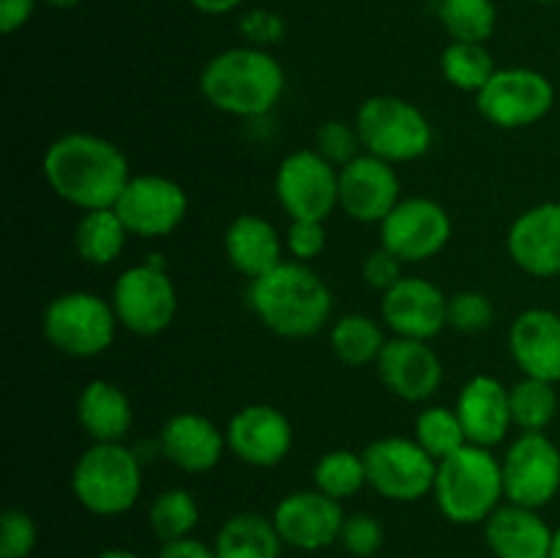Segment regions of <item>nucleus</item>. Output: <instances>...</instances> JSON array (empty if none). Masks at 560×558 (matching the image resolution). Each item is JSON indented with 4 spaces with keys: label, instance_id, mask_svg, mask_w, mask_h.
Wrapping results in <instances>:
<instances>
[{
    "label": "nucleus",
    "instance_id": "17",
    "mask_svg": "<svg viewBox=\"0 0 560 558\" xmlns=\"http://www.w3.org/2000/svg\"><path fill=\"white\" fill-rule=\"evenodd\" d=\"M402 200L394 164L361 153L339 167V208L359 224H381Z\"/></svg>",
    "mask_w": 560,
    "mask_h": 558
},
{
    "label": "nucleus",
    "instance_id": "9",
    "mask_svg": "<svg viewBox=\"0 0 560 558\" xmlns=\"http://www.w3.org/2000/svg\"><path fill=\"white\" fill-rule=\"evenodd\" d=\"M361 454L366 465V485L386 501L413 503L435 490L438 460L430 457L416 438H377Z\"/></svg>",
    "mask_w": 560,
    "mask_h": 558
},
{
    "label": "nucleus",
    "instance_id": "33",
    "mask_svg": "<svg viewBox=\"0 0 560 558\" xmlns=\"http://www.w3.org/2000/svg\"><path fill=\"white\" fill-rule=\"evenodd\" d=\"M438 20L452 42L487 44L498 27V9L492 0H438Z\"/></svg>",
    "mask_w": 560,
    "mask_h": 558
},
{
    "label": "nucleus",
    "instance_id": "5",
    "mask_svg": "<svg viewBox=\"0 0 560 558\" xmlns=\"http://www.w3.org/2000/svg\"><path fill=\"white\" fill-rule=\"evenodd\" d=\"M71 492L96 518L126 514L142 496L140 454L126 443H91L71 468Z\"/></svg>",
    "mask_w": 560,
    "mask_h": 558
},
{
    "label": "nucleus",
    "instance_id": "27",
    "mask_svg": "<svg viewBox=\"0 0 560 558\" xmlns=\"http://www.w3.org/2000/svg\"><path fill=\"white\" fill-rule=\"evenodd\" d=\"M282 545L273 520L257 512H238L228 518L213 539L219 558H279Z\"/></svg>",
    "mask_w": 560,
    "mask_h": 558
},
{
    "label": "nucleus",
    "instance_id": "41",
    "mask_svg": "<svg viewBox=\"0 0 560 558\" xmlns=\"http://www.w3.org/2000/svg\"><path fill=\"white\" fill-rule=\"evenodd\" d=\"M238 31L252 47L268 49L284 38V20L271 9H249L238 16Z\"/></svg>",
    "mask_w": 560,
    "mask_h": 558
},
{
    "label": "nucleus",
    "instance_id": "32",
    "mask_svg": "<svg viewBox=\"0 0 560 558\" xmlns=\"http://www.w3.org/2000/svg\"><path fill=\"white\" fill-rule=\"evenodd\" d=\"M495 60L487 44L452 42L441 55V74L452 88L465 93H479L495 74Z\"/></svg>",
    "mask_w": 560,
    "mask_h": 558
},
{
    "label": "nucleus",
    "instance_id": "24",
    "mask_svg": "<svg viewBox=\"0 0 560 558\" xmlns=\"http://www.w3.org/2000/svg\"><path fill=\"white\" fill-rule=\"evenodd\" d=\"M556 528L539 509L503 501L485 523V539L495 558H550Z\"/></svg>",
    "mask_w": 560,
    "mask_h": 558
},
{
    "label": "nucleus",
    "instance_id": "43",
    "mask_svg": "<svg viewBox=\"0 0 560 558\" xmlns=\"http://www.w3.org/2000/svg\"><path fill=\"white\" fill-rule=\"evenodd\" d=\"M38 0H0V31L5 36L22 31L31 22Z\"/></svg>",
    "mask_w": 560,
    "mask_h": 558
},
{
    "label": "nucleus",
    "instance_id": "36",
    "mask_svg": "<svg viewBox=\"0 0 560 558\" xmlns=\"http://www.w3.org/2000/svg\"><path fill=\"white\" fill-rule=\"evenodd\" d=\"M446 323L452 332L481 334L495 323V304L481 290H459V293L448 295Z\"/></svg>",
    "mask_w": 560,
    "mask_h": 558
},
{
    "label": "nucleus",
    "instance_id": "20",
    "mask_svg": "<svg viewBox=\"0 0 560 558\" xmlns=\"http://www.w3.org/2000/svg\"><path fill=\"white\" fill-rule=\"evenodd\" d=\"M506 252L528 277H560V202L550 200L525 208L509 228Z\"/></svg>",
    "mask_w": 560,
    "mask_h": 558
},
{
    "label": "nucleus",
    "instance_id": "11",
    "mask_svg": "<svg viewBox=\"0 0 560 558\" xmlns=\"http://www.w3.org/2000/svg\"><path fill=\"white\" fill-rule=\"evenodd\" d=\"M273 191L290 219L326 222L339 208V167L315 148H299L279 162Z\"/></svg>",
    "mask_w": 560,
    "mask_h": 558
},
{
    "label": "nucleus",
    "instance_id": "46",
    "mask_svg": "<svg viewBox=\"0 0 560 558\" xmlns=\"http://www.w3.org/2000/svg\"><path fill=\"white\" fill-rule=\"evenodd\" d=\"M96 558H142L137 553L126 550V547H109V550H102Z\"/></svg>",
    "mask_w": 560,
    "mask_h": 558
},
{
    "label": "nucleus",
    "instance_id": "23",
    "mask_svg": "<svg viewBox=\"0 0 560 558\" xmlns=\"http://www.w3.org/2000/svg\"><path fill=\"white\" fill-rule=\"evenodd\" d=\"M459 421L465 427L468 443L495 449L509 438L512 421V403L509 386H503L495 375H474L457 394L454 403Z\"/></svg>",
    "mask_w": 560,
    "mask_h": 558
},
{
    "label": "nucleus",
    "instance_id": "13",
    "mask_svg": "<svg viewBox=\"0 0 560 558\" xmlns=\"http://www.w3.org/2000/svg\"><path fill=\"white\" fill-rule=\"evenodd\" d=\"M113 208L135 239H164L186 222L189 195L170 175L135 173Z\"/></svg>",
    "mask_w": 560,
    "mask_h": 558
},
{
    "label": "nucleus",
    "instance_id": "29",
    "mask_svg": "<svg viewBox=\"0 0 560 558\" xmlns=\"http://www.w3.org/2000/svg\"><path fill=\"white\" fill-rule=\"evenodd\" d=\"M388 337L383 321L364 315V312H350L334 321L331 332H328V345H331L334 356L342 361L345 367H370L377 364L383 348H386Z\"/></svg>",
    "mask_w": 560,
    "mask_h": 558
},
{
    "label": "nucleus",
    "instance_id": "49",
    "mask_svg": "<svg viewBox=\"0 0 560 558\" xmlns=\"http://www.w3.org/2000/svg\"><path fill=\"white\" fill-rule=\"evenodd\" d=\"M534 3H560V0H534Z\"/></svg>",
    "mask_w": 560,
    "mask_h": 558
},
{
    "label": "nucleus",
    "instance_id": "38",
    "mask_svg": "<svg viewBox=\"0 0 560 558\" xmlns=\"http://www.w3.org/2000/svg\"><path fill=\"white\" fill-rule=\"evenodd\" d=\"M38 545L36 520L20 507H9L0 518V558H27Z\"/></svg>",
    "mask_w": 560,
    "mask_h": 558
},
{
    "label": "nucleus",
    "instance_id": "19",
    "mask_svg": "<svg viewBox=\"0 0 560 558\" xmlns=\"http://www.w3.org/2000/svg\"><path fill=\"white\" fill-rule=\"evenodd\" d=\"M377 377L388 394L405 403H427L438 394L446 377V367L438 350L424 339L388 337L381 359Z\"/></svg>",
    "mask_w": 560,
    "mask_h": 558
},
{
    "label": "nucleus",
    "instance_id": "8",
    "mask_svg": "<svg viewBox=\"0 0 560 558\" xmlns=\"http://www.w3.org/2000/svg\"><path fill=\"white\" fill-rule=\"evenodd\" d=\"M120 328L137 337H159L167 332L178 315V290L170 279L162 255H148V260L129 266L118 274L109 293Z\"/></svg>",
    "mask_w": 560,
    "mask_h": 558
},
{
    "label": "nucleus",
    "instance_id": "45",
    "mask_svg": "<svg viewBox=\"0 0 560 558\" xmlns=\"http://www.w3.org/2000/svg\"><path fill=\"white\" fill-rule=\"evenodd\" d=\"M244 0H189V5L200 14L208 16H222V14H233L235 9H241Z\"/></svg>",
    "mask_w": 560,
    "mask_h": 558
},
{
    "label": "nucleus",
    "instance_id": "31",
    "mask_svg": "<svg viewBox=\"0 0 560 558\" xmlns=\"http://www.w3.org/2000/svg\"><path fill=\"white\" fill-rule=\"evenodd\" d=\"M197 523H200V507L186 487H167L148 507V525L162 545L191 536Z\"/></svg>",
    "mask_w": 560,
    "mask_h": 558
},
{
    "label": "nucleus",
    "instance_id": "10",
    "mask_svg": "<svg viewBox=\"0 0 560 558\" xmlns=\"http://www.w3.org/2000/svg\"><path fill=\"white\" fill-rule=\"evenodd\" d=\"M556 107V85L550 77L525 66L498 69L492 80L476 93L481 118L506 131L528 129L545 120Z\"/></svg>",
    "mask_w": 560,
    "mask_h": 558
},
{
    "label": "nucleus",
    "instance_id": "35",
    "mask_svg": "<svg viewBox=\"0 0 560 558\" xmlns=\"http://www.w3.org/2000/svg\"><path fill=\"white\" fill-rule=\"evenodd\" d=\"M413 438L430 457L438 460V463L446 460L448 454L459 452V449L468 443V435H465V427L463 421H459L457 410L446 408V405H427V408L416 416Z\"/></svg>",
    "mask_w": 560,
    "mask_h": 558
},
{
    "label": "nucleus",
    "instance_id": "28",
    "mask_svg": "<svg viewBox=\"0 0 560 558\" xmlns=\"http://www.w3.org/2000/svg\"><path fill=\"white\" fill-rule=\"evenodd\" d=\"M131 233L115 208L82 211L74 228V252L88 266H113L124 255Z\"/></svg>",
    "mask_w": 560,
    "mask_h": 558
},
{
    "label": "nucleus",
    "instance_id": "4",
    "mask_svg": "<svg viewBox=\"0 0 560 558\" xmlns=\"http://www.w3.org/2000/svg\"><path fill=\"white\" fill-rule=\"evenodd\" d=\"M432 496L443 518L452 523H487V518L506 501L501 457L487 446L465 443L459 452L438 463Z\"/></svg>",
    "mask_w": 560,
    "mask_h": 558
},
{
    "label": "nucleus",
    "instance_id": "42",
    "mask_svg": "<svg viewBox=\"0 0 560 558\" xmlns=\"http://www.w3.org/2000/svg\"><path fill=\"white\" fill-rule=\"evenodd\" d=\"M361 277H364V282L370 284V288L386 293L392 284H397L399 279L405 277L402 260H399L397 255H392L386 246H377V249H372L370 255L364 257V263H361Z\"/></svg>",
    "mask_w": 560,
    "mask_h": 558
},
{
    "label": "nucleus",
    "instance_id": "15",
    "mask_svg": "<svg viewBox=\"0 0 560 558\" xmlns=\"http://www.w3.org/2000/svg\"><path fill=\"white\" fill-rule=\"evenodd\" d=\"M345 518L348 514H345L342 501L326 496L317 487L290 492L277 503L271 514L284 545L304 553H317L337 545Z\"/></svg>",
    "mask_w": 560,
    "mask_h": 558
},
{
    "label": "nucleus",
    "instance_id": "6",
    "mask_svg": "<svg viewBox=\"0 0 560 558\" xmlns=\"http://www.w3.org/2000/svg\"><path fill=\"white\" fill-rule=\"evenodd\" d=\"M353 124L359 129L364 153H372L394 167L427 156L435 142L430 118L413 102L392 93L361 102Z\"/></svg>",
    "mask_w": 560,
    "mask_h": 558
},
{
    "label": "nucleus",
    "instance_id": "22",
    "mask_svg": "<svg viewBox=\"0 0 560 558\" xmlns=\"http://www.w3.org/2000/svg\"><path fill=\"white\" fill-rule=\"evenodd\" d=\"M509 353L525 377L560 383V315L545 306L523 310L509 326Z\"/></svg>",
    "mask_w": 560,
    "mask_h": 558
},
{
    "label": "nucleus",
    "instance_id": "12",
    "mask_svg": "<svg viewBox=\"0 0 560 558\" xmlns=\"http://www.w3.org/2000/svg\"><path fill=\"white\" fill-rule=\"evenodd\" d=\"M501 465L509 503L541 509L560 492V446L547 432H520Z\"/></svg>",
    "mask_w": 560,
    "mask_h": 558
},
{
    "label": "nucleus",
    "instance_id": "18",
    "mask_svg": "<svg viewBox=\"0 0 560 558\" xmlns=\"http://www.w3.org/2000/svg\"><path fill=\"white\" fill-rule=\"evenodd\" d=\"M448 295L424 277H402L383 293L381 321L392 337L435 339L446 323Z\"/></svg>",
    "mask_w": 560,
    "mask_h": 558
},
{
    "label": "nucleus",
    "instance_id": "1",
    "mask_svg": "<svg viewBox=\"0 0 560 558\" xmlns=\"http://www.w3.org/2000/svg\"><path fill=\"white\" fill-rule=\"evenodd\" d=\"M42 175L58 200L96 211L113 208L135 173L113 140L91 131H66L44 151Z\"/></svg>",
    "mask_w": 560,
    "mask_h": 558
},
{
    "label": "nucleus",
    "instance_id": "7",
    "mask_svg": "<svg viewBox=\"0 0 560 558\" xmlns=\"http://www.w3.org/2000/svg\"><path fill=\"white\" fill-rule=\"evenodd\" d=\"M120 323L113 304L91 290H69L44 306L42 334L58 353L96 359L115 342Z\"/></svg>",
    "mask_w": 560,
    "mask_h": 558
},
{
    "label": "nucleus",
    "instance_id": "16",
    "mask_svg": "<svg viewBox=\"0 0 560 558\" xmlns=\"http://www.w3.org/2000/svg\"><path fill=\"white\" fill-rule=\"evenodd\" d=\"M228 452L252 468H273L284 463L293 449V425L279 408L266 403H252L230 416Z\"/></svg>",
    "mask_w": 560,
    "mask_h": 558
},
{
    "label": "nucleus",
    "instance_id": "48",
    "mask_svg": "<svg viewBox=\"0 0 560 558\" xmlns=\"http://www.w3.org/2000/svg\"><path fill=\"white\" fill-rule=\"evenodd\" d=\"M550 558H560V523H558V528H556V536H552V553H550Z\"/></svg>",
    "mask_w": 560,
    "mask_h": 558
},
{
    "label": "nucleus",
    "instance_id": "44",
    "mask_svg": "<svg viewBox=\"0 0 560 558\" xmlns=\"http://www.w3.org/2000/svg\"><path fill=\"white\" fill-rule=\"evenodd\" d=\"M156 558H219V556L211 545L195 539V536H186V539L164 542V545L159 547Z\"/></svg>",
    "mask_w": 560,
    "mask_h": 558
},
{
    "label": "nucleus",
    "instance_id": "34",
    "mask_svg": "<svg viewBox=\"0 0 560 558\" xmlns=\"http://www.w3.org/2000/svg\"><path fill=\"white\" fill-rule=\"evenodd\" d=\"M315 487L326 496L345 501V498L359 496L366 487V465L364 454L350 452V449H331L320 454L312 470Z\"/></svg>",
    "mask_w": 560,
    "mask_h": 558
},
{
    "label": "nucleus",
    "instance_id": "2",
    "mask_svg": "<svg viewBox=\"0 0 560 558\" xmlns=\"http://www.w3.org/2000/svg\"><path fill=\"white\" fill-rule=\"evenodd\" d=\"M249 310L284 339H306L323 332L334 312V293L310 263L284 260L266 277L249 282Z\"/></svg>",
    "mask_w": 560,
    "mask_h": 558
},
{
    "label": "nucleus",
    "instance_id": "39",
    "mask_svg": "<svg viewBox=\"0 0 560 558\" xmlns=\"http://www.w3.org/2000/svg\"><path fill=\"white\" fill-rule=\"evenodd\" d=\"M345 553L353 558H372L383 547V525L381 520L366 512H353L345 518L339 542Z\"/></svg>",
    "mask_w": 560,
    "mask_h": 558
},
{
    "label": "nucleus",
    "instance_id": "26",
    "mask_svg": "<svg viewBox=\"0 0 560 558\" xmlns=\"http://www.w3.org/2000/svg\"><path fill=\"white\" fill-rule=\"evenodd\" d=\"M77 421L93 443H124L135 425V408L118 383L96 377L77 397Z\"/></svg>",
    "mask_w": 560,
    "mask_h": 558
},
{
    "label": "nucleus",
    "instance_id": "37",
    "mask_svg": "<svg viewBox=\"0 0 560 558\" xmlns=\"http://www.w3.org/2000/svg\"><path fill=\"white\" fill-rule=\"evenodd\" d=\"M315 151L323 153L334 167H345V164L353 162L355 156L364 153V146H361L355 124H348V120H326V124L317 126Z\"/></svg>",
    "mask_w": 560,
    "mask_h": 558
},
{
    "label": "nucleus",
    "instance_id": "40",
    "mask_svg": "<svg viewBox=\"0 0 560 558\" xmlns=\"http://www.w3.org/2000/svg\"><path fill=\"white\" fill-rule=\"evenodd\" d=\"M326 222H320V219H290L288 233H284V249H288L290 260L312 263L326 252Z\"/></svg>",
    "mask_w": 560,
    "mask_h": 558
},
{
    "label": "nucleus",
    "instance_id": "14",
    "mask_svg": "<svg viewBox=\"0 0 560 558\" xmlns=\"http://www.w3.org/2000/svg\"><path fill=\"white\" fill-rule=\"evenodd\" d=\"M452 217L432 197H402L381 222V246L402 263H427L452 241Z\"/></svg>",
    "mask_w": 560,
    "mask_h": 558
},
{
    "label": "nucleus",
    "instance_id": "47",
    "mask_svg": "<svg viewBox=\"0 0 560 558\" xmlns=\"http://www.w3.org/2000/svg\"><path fill=\"white\" fill-rule=\"evenodd\" d=\"M42 3H47L49 9L66 11V9H74V5H80L82 0H42Z\"/></svg>",
    "mask_w": 560,
    "mask_h": 558
},
{
    "label": "nucleus",
    "instance_id": "3",
    "mask_svg": "<svg viewBox=\"0 0 560 558\" xmlns=\"http://www.w3.org/2000/svg\"><path fill=\"white\" fill-rule=\"evenodd\" d=\"M200 93L213 109L233 118H266L288 88L282 63L268 49L230 47L206 60Z\"/></svg>",
    "mask_w": 560,
    "mask_h": 558
},
{
    "label": "nucleus",
    "instance_id": "21",
    "mask_svg": "<svg viewBox=\"0 0 560 558\" xmlns=\"http://www.w3.org/2000/svg\"><path fill=\"white\" fill-rule=\"evenodd\" d=\"M159 452L184 474H208L222 463L228 452V435L208 416L197 410H180L170 416L159 430Z\"/></svg>",
    "mask_w": 560,
    "mask_h": 558
},
{
    "label": "nucleus",
    "instance_id": "30",
    "mask_svg": "<svg viewBox=\"0 0 560 558\" xmlns=\"http://www.w3.org/2000/svg\"><path fill=\"white\" fill-rule=\"evenodd\" d=\"M512 421L520 432H545L552 421L560 419V397L556 383L539 377H520L509 386Z\"/></svg>",
    "mask_w": 560,
    "mask_h": 558
},
{
    "label": "nucleus",
    "instance_id": "25",
    "mask_svg": "<svg viewBox=\"0 0 560 558\" xmlns=\"http://www.w3.org/2000/svg\"><path fill=\"white\" fill-rule=\"evenodd\" d=\"M224 257L230 266L249 282L266 277L268 271L284 263V239L273 222L260 213H241L224 230Z\"/></svg>",
    "mask_w": 560,
    "mask_h": 558
}]
</instances>
